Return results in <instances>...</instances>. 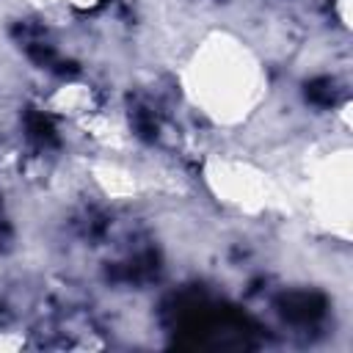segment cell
I'll list each match as a JSON object with an SVG mask.
<instances>
[{
	"instance_id": "obj_2",
	"label": "cell",
	"mask_w": 353,
	"mask_h": 353,
	"mask_svg": "<svg viewBox=\"0 0 353 353\" xmlns=\"http://www.w3.org/2000/svg\"><path fill=\"white\" fill-rule=\"evenodd\" d=\"M306 97L309 99H314V102H320V105H331L334 102V83L331 80H317V83H312V85H306Z\"/></svg>"
},
{
	"instance_id": "obj_1",
	"label": "cell",
	"mask_w": 353,
	"mask_h": 353,
	"mask_svg": "<svg viewBox=\"0 0 353 353\" xmlns=\"http://www.w3.org/2000/svg\"><path fill=\"white\" fill-rule=\"evenodd\" d=\"M320 312H323V301L312 295H292L290 301H284V314L292 320H309L317 317Z\"/></svg>"
}]
</instances>
